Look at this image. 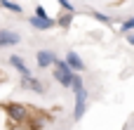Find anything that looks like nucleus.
<instances>
[{
    "instance_id": "f257e3e1",
    "label": "nucleus",
    "mask_w": 134,
    "mask_h": 130,
    "mask_svg": "<svg viewBox=\"0 0 134 130\" xmlns=\"http://www.w3.org/2000/svg\"><path fill=\"white\" fill-rule=\"evenodd\" d=\"M52 73H54V81H57L61 88H71V85H73V76H75V71L66 64V59H57L54 66H52Z\"/></svg>"
},
{
    "instance_id": "f03ea898",
    "label": "nucleus",
    "mask_w": 134,
    "mask_h": 130,
    "mask_svg": "<svg viewBox=\"0 0 134 130\" xmlns=\"http://www.w3.org/2000/svg\"><path fill=\"white\" fill-rule=\"evenodd\" d=\"M5 114H7V118H9L12 123H16V126H21V123L28 121V109H26L24 104H19V102L5 104Z\"/></svg>"
},
{
    "instance_id": "7ed1b4c3",
    "label": "nucleus",
    "mask_w": 134,
    "mask_h": 130,
    "mask_svg": "<svg viewBox=\"0 0 134 130\" xmlns=\"http://www.w3.org/2000/svg\"><path fill=\"white\" fill-rule=\"evenodd\" d=\"M73 97H75V104H73V121H80L82 116H85V111H87V88L85 90H80V92H73Z\"/></svg>"
},
{
    "instance_id": "20e7f679",
    "label": "nucleus",
    "mask_w": 134,
    "mask_h": 130,
    "mask_svg": "<svg viewBox=\"0 0 134 130\" xmlns=\"http://www.w3.org/2000/svg\"><path fill=\"white\" fill-rule=\"evenodd\" d=\"M19 85L24 88V90H31V92H38V95H45V83H40V78H33V73L31 76H21L19 78Z\"/></svg>"
},
{
    "instance_id": "39448f33",
    "label": "nucleus",
    "mask_w": 134,
    "mask_h": 130,
    "mask_svg": "<svg viewBox=\"0 0 134 130\" xmlns=\"http://www.w3.org/2000/svg\"><path fill=\"white\" fill-rule=\"evenodd\" d=\"M57 59H59V57H57L52 50H38V52H35V64H38V69H52Z\"/></svg>"
},
{
    "instance_id": "423d86ee",
    "label": "nucleus",
    "mask_w": 134,
    "mask_h": 130,
    "mask_svg": "<svg viewBox=\"0 0 134 130\" xmlns=\"http://www.w3.org/2000/svg\"><path fill=\"white\" fill-rule=\"evenodd\" d=\"M21 43V36L12 28H0V47H14Z\"/></svg>"
},
{
    "instance_id": "0eeeda50",
    "label": "nucleus",
    "mask_w": 134,
    "mask_h": 130,
    "mask_svg": "<svg viewBox=\"0 0 134 130\" xmlns=\"http://www.w3.org/2000/svg\"><path fill=\"white\" fill-rule=\"evenodd\" d=\"M28 24H31L35 31H52V28L57 26V19H52V17H49V19H40L38 14H31V17H28Z\"/></svg>"
},
{
    "instance_id": "6e6552de",
    "label": "nucleus",
    "mask_w": 134,
    "mask_h": 130,
    "mask_svg": "<svg viewBox=\"0 0 134 130\" xmlns=\"http://www.w3.org/2000/svg\"><path fill=\"white\" fill-rule=\"evenodd\" d=\"M7 64H9L19 76H31V69H28V64L24 62V57H19V54H9V57H7Z\"/></svg>"
},
{
    "instance_id": "1a4fd4ad",
    "label": "nucleus",
    "mask_w": 134,
    "mask_h": 130,
    "mask_svg": "<svg viewBox=\"0 0 134 130\" xmlns=\"http://www.w3.org/2000/svg\"><path fill=\"white\" fill-rule=\"evenodd\" d=\"M64 59H66V64H68V66H71V69H73L75 73H82V71L87 69V66H85V62L80 59V54H78L75 50H68Z\"/></svg>"
},
{
    "instance_id": "9d476101",
    "label": "nucleus",
    "mask_w": 134,
    "mask_h": 130,
    "mask_svg": "<svg viewBox=\"0 0 134 130\" xmlns=\"http://www.w3.org/2000/svg\"><path fill=\"white\" fill-rule=\"evenodd\" d=\"M73 17H75L73 12H61V14L57 17V26H59V28H64V31H66V28H71V26H73Z\"/></svg>"
},
{
    "instance_id": "9b49d317",
    "label": "nucleus",
    "mask_w": 134,
    "mask_h": 130,
    "mask_svg": "<svg viewBox=\"0 0 134 130\" xmlns=\"http://www.w3.org/2000/svg\"><path fill=\"white\" fill-rule=\"evenodd\" d=\"M90 17H92V19H97V21H99V24H104V26H113V19H111L108 14L99 12V9H90Z\"/></svg>"
},
{
    "instance_id": "f8f14e48",
    "label": "nucleus",
    "mask_w": 134,
    "mask_h": 130,
    "mask_svg": "<svg viewBox=\"0 0 134 130\" xmlns=\"http://www.w3.org/2000/svg\"><path fill=\"white\" fill-rule=\"evenodd\" d=\"M0 7L7 9V12H12V14H21L24 12V7L19 2H12V0H0Z\"/></svg>"
},
{
    "instance_id": "ddd939ff",
    "label": "nucleus",
    "mask_w": 134,
    "mask_h": 130,
    "mask_svg": "<svg viewBox=\"0 0 134 130\" xmlns=\"http://www.w3.org/2000/svg\"><path fill=\"white\" fill-rule=\"evenodd\" d=\"M71 90H73V92L85 90V81H82V76H80V73H75V76H73V85H71Z\"/></svg>"
},
{
    "instance_id": "4468645a",
    "label": "nucleus",
    "mask_w": 134,
    "mask_h": 130,
    "mask_svg": "<svg viewBox=\"0 0 134 130\" xmlns=\"http://www.w3.org/2000/svg\"><path fill=\"white\" fill-rule=\"evenodd\" d=\"M120 31H122V33H134V17H127V19L120 24Z\"/></svg>"
},
{
    "instance_id": "2eb2a0df",
    "label": "nucleus",
    "mask_w": 134,
    "mask_h": 130,
    "mask_svg": "<svg viewBox=\"0 0 134 130\" xmlns=\"http://www.w3.org/2000/svg\"><path fill=\"white\" fill-rule=\"evenodd\" d=\"M57 2L61 5V9H64V12H73V14L78 12V9L73 7V2H71V0H57Z\"/></svg>"
},
{
    "instance_id": "dca6fc26",
    "label": "nucleus",
    "mask_w": 134,
    "mask_h": 130,
    "mask_svg": "<svg viewBox=\"0 0 134 130\" xmlns=\"http://www.w3.org/2000/svg\"><path fill=\"white\" fill-rule=\"evenodd\" d=\"M33 14H38L40 19H49V14H47V9H45L42 5H35V12H33Z\"/></svg>"
},
{
    "instance_id": "f3484780",
    "label": "nucleus",
    "mask_w": 134,
    "mask_h": 130,
    "mask_svg": "<svg viewBox=\"0 0 134 130\" xmlns=\"http://www.w3.org/2000/svg\"><path fill=\"white\" fill-rule=\"evenodd\" d=\"M127 43H130V45L134 47V33H127Z\"/></svg>"
}]
</instances>
